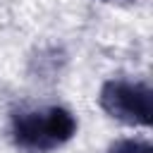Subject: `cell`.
Returning a JSON list of instances; mask_svg holds the SVG:
<instances>
[{"instance_id": "6da1fadb", "label": "cell", "mask_w": 153, "mask_h": 153, "mask_svg": "<svg viewBox=\"0 0 153 153\" xmlns=\"http://www.w3.org/2000/svg\"><path fill=\"white\" fill-rule=\"evenodd\" d=\"M76 131V120L67 108L50 105L41 110H17L12 115L14 141L36 153L53 151L67 143Z\"/></svg>"}, {"instance_id": "7a4b0ae2", "label": "cell", "mask_w": 153, "mask_h": 153, "mask_svg": "<svg viewBox=\"0 0 153 153\" xmlns=\"http://www.w3.org/2000/svg\"><path fill=\"white\" fill-rule=\"evenodd\" d=\"M100 108L131 127H148L153 120V91L141 81L110 79L100 88Z\"/></svg>"}, {"instance_id": "3957f363", "label": "cell", "mask_w": 153, "mask_h": 153, "mask_svg": "<svg viewBox=\"0 0 153 153\" xmlns=\"http://www.w3.org/2000/svg\"><path fill=\"white\" fill-rule=\"evenodd\" d=\"M108 153H153V146L139 139H120L110 146Z\"/></svg>"}]
</instances>
